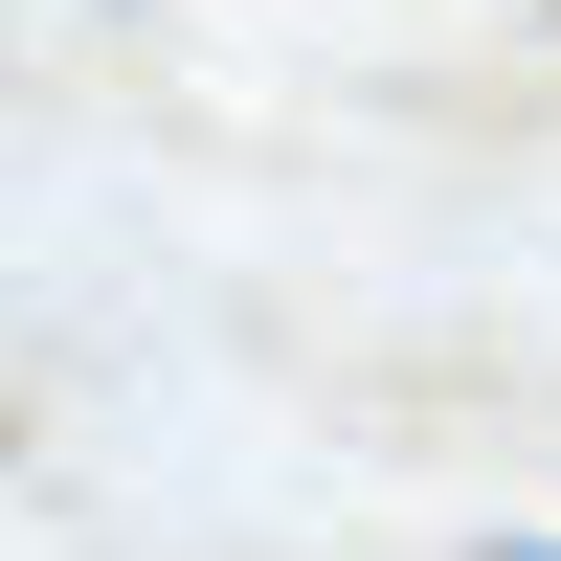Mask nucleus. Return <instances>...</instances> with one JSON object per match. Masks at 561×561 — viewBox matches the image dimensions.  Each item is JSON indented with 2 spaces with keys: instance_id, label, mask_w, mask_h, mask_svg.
<instances>
[{
  "instance_id": "f257e3e1",
  "label": "nucleus",
  "mask_w": 561,
  "mask_h": 561,
  "mask_svg": "<svg viewBox=\"0 0 561 561\" xmlns=\"http://www.w3.org/2000/svg\"><path fill=\"white\" fill-rule=\"evenodd\" d=\"M517 561H561V539H517Z\"/></svg>"
}]
</instances>
